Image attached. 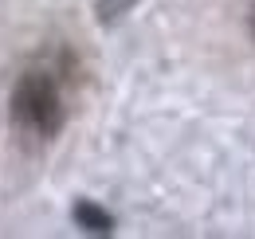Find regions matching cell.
Segmentation results:
<instances>
[{"label":"cell","mask_w":255,"mask_h":239,"mask_svg":"<svg viewBox=\"0 0 255 239\" xmlns=\"http://www.w3.org/2000/svg\"><path fill=\"white\" fill-rule=\"evenodd\" d=\"M79 63L63 43L39 51L12 83L8 94V118L16 125L20 137H28L35 145H47L63 133L71 118V79H75Z\"/></svg>","instance_id":"6da1fadb"},{"label":"cell","mask_w":255,"mask_h":239,"mask_svg":"<svg viewBox=\"0 0 255 239\" xmlns=\"http://www.w3.org/2000/svg\"><path fill=\"white\" fill-rule=\"evenodd\" d=\"M71 220H75V228H83L87 236H110V232H114V216L102 208V204H95V200H75Z\"/></svg>","instance_id":"7a4b0ae2"},{"label":"cell","mask_w":255,"mask_h":239,"mask_svg":"<svg viewBox=\"0 0 255 239\" xmlns=\"http://www.w3.org/2000/svg\"><path fill=\"white\" fill-rule=\"evenodd\" d=\"M129 8H137V0H98L95 4V20L102 28H110V24H118L122 16H129Z\"/></svg>","instance_id":"3957f363"},{"label":"cell","mask_w":255,"mask_h":239,"mask_svg":"<svg viewBox=\"0 0 255 239\" xmlns=\"http://www.w3.org/2000/svg\"><path fill=\"white\" fill-rule=\"evenodd\" d=\"M248 28H252V39H255V4H252V12H248Z\"/></svg>","instance_id":"277c9868"}]
</instances>
